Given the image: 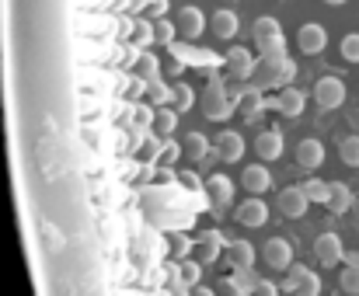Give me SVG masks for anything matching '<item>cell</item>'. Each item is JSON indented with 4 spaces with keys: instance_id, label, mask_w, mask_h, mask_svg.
I'll return each mask as SVG.
<instances>
[{
    "instance_id": "6da1fadb",
    "label": "cell",
    "mask_w": 359,
    "mask_h": 296,
    "mask_svg": "<svg viewBox=\"0 0 359 296\" xmlns=\"http://www.w3.org/2000/svg\"><path fill=\"white\" fill-rule=\"evenodd\" d=\"M314 101L321 108H342V101H346V80L335 77V73H325L314 84Z\"/></svg>"
},
{
    "instance_id": "7a4b0ae2",
    "label": "cell",
    "mask_w": 359,
    "mask_h": 296,
    "mask_svg": "<svg viewBox=\"0 0 359 296\" xmlns=\"http://www.w3.org/2000/svg\"><path fill=\"white\" fill-rule=\"evenodd\" d=\"M297 45H300L304 56H321V52L328 49V28L318 24V21L300 24V31H297Z\"/></svg>"
},
{
    "instance_id": "3957f363",
    "label": "cell",
    "mask_w": 359,
    "mask_h": 296,
    "mask_svg": "<svg viewBox=\"0 0 359 296\" xmlns=\"http://www.w3.org/2000/svg\"><path fill=\"white\" fill-rule=\"evenodd\" d=\"M262 258H265V265H269V269L286 272V269L293 265V244H290V237H272V241H265Z\"/></svg>"
},
{
    "instance_id": "277c9868",
    "label": "cell",
    "mask_w": 359,
    "mask_h": 296,
    "mask_svg": "<svg viewBox=\"0 0 359 296\" xmlns=\"http://www.w3.org/2000/svg\"><path fill=\"white\" fill-rule=\"evenodd\" d=\"M255 45H258L262 52H276V49L283 45V28H279L276 17L262 14V17L255 21Z\"/></svg>"
},
{
    "instance_id": "5b68a950",
    "label": "cell",
    "mask_w": 359,
    "mask_h": 296,
    "mask_svg": "<svg viewBox=\"0 0 359 296\" xmlns=\"http://www.w3.org/2000/svg\"><path fill=\"white\" fill-rule=\"evenodd\" d=\"M314 255H318V262H321L325 269H335V265H342V262H346L342 237H339V234H321V237L314 241Z\"/></svg>"
},
{
    "instance_id": "8992f818",
    "label": "cell",
    "mask_w": 359,
    "mask_h": 296,
    "mask_svg": "<svg viewBox=\"0 0 359 296\" xmlns=\"http://www.w3.org/2000/svg\"><path fill=\"white\" fill-rule=\"evenodd\" d=\"M286 290H290V293H300V296H318L321 293V279H318L307 265H290Z\"/></svg>"
},
{
    "instance_id": "52a82bcc",
    "label": "cell",
    "mask_w": 359,
    "mask_h": 296,
    "mask_svg": "<svg viewBox=\"0 0 359 296\" xmlns=\"http://www.w3.org/2000/svg\"><path fill=\"white\" fill-rule=\"evenodd\" d=\"M307 206H311V199H307L304 185H290V188H283V192H279V213H283V216L300 220V216L307 213Z\"/></svg>"
},
{
    "instance_id": "ba28073f",
    "label": "cell",
    "mask_w": 359,
    "mask_h": 296,
    "mask_svg": "<svg viewBox=\"0 0 359 296\" xmlns=\"http://www.w3.org/2000/svg\"><path fill=\"white\" fill-rule=\"evenodd\" d=\"M283 150H286V140H283L279 129H262V133L255 136V153H258V160H265V164L279 160Z\"/></svg>"
},
{
    "instance_id": "9c48e42d",
    "label": "cell",
    "mask_w": 359,
    "mask_h": 296,
    "mask_svg": "<svg viewBox=\"0 0 359 296\" xmlns=\"http://www.w3.org/2000/svg\"><path fill=\"white\" fill-rule=\"evenodd\" d=\"M175 21H178V31H182V38H199L203 31H206V14L199 10V7H182L178 14H175Z\"/></svg>"
},
{
    "instance_id": "30bf717a",
    "label": "cell",
    "mask_w": 359,
    "mask_h": 296,
    "mask_svg": "<svg viewBox=\"0 0 359 296\" xmlns=\"http://www.w3.org/2000/svg\"><path fill=\"white\" fill-rule=\"evenodd\" d=\"M241 185H244L251 195H262V192H269V188H272V174H269L265 160H262V164H248V167L241 171Z\"/></svg>"
},
{
    "instance_id": "8fae6325",
    "label": "cell",
    "mask_w": 359,
    "mask_h": 296,
    "mask_svg": "<svg viewBox=\"0 0 359 296\" xmlns=\"http://www.w3.org/2000/svg\"><path fill=\"white\" fill-rule=\"evenodd\" d=\"M293 153H297V164H300V167H307V171H318V167L325 164V143H321V140H314V136L300 140Z\"/></svg>"
},
{
    "instance_id": "7c38bea8",
    "label": "cell",
    "mask_w": 359,
    "mask_h": 296,
    "mask_svg": "<svg viewBox=\"0 0 359 296\" xmlns=\"http://www.w3.org/2000/svg\"><path fill=\"white\" fill-rule=\"evenodd\" d=\"M206 192H210L213 209H227V206L234 202V181H231L227 174H213V178L206 181Z\"/></svg>"
},
{
    "instance_id": "4fadbf2b",
    "label": "cell",
    "mask_w": 359,
    "mask_h": 296,
    "mask_svg": "<svg viewBox=\"0 0 359 296\" xmlns=\"http://www.w3.org/2000/svg\"><path fill=\"white\" fill-rule=\"evenodd\" d=\"M265 220H269V206H265L258 195H251L248 202H241L238 206V223L241 227H265Z\"/></svg>"
},
{
    "instance_id": "5bb4252c",
    "label": "cell",
    "mask_w": 359,
    "mask_h": 296,
    "mask_svg": "<svg viewBox=\"0 0 359 296\" xmlns=\"http://www.w3.org/2000/svg\"><path fill=\"white\" fill-rule=\"evenodd\" d=\"M255 258H258V251H255L251 241H231V244H227V262H231V269L248 272V269L255 265Z\"/></svg>"
},
{
    "instance_id": "9a60e30c",
    "label": "cell",
    "mask_w": 359,
    "mask_h": 296,
    "mask_svg": "<svg viewBox=\"0 0 359 296\" xmlns=\"http://www.w3.org/2000/svg\"><path fill=\"white\" fill-rule=\"evenodd\" d=\"M210 28H213V35H217V38H224V42H227V38H234V35L241 31V21H238V14H234V10L220 7L217 14H210Z\"/></svg>"
},
{
    "instance_id": "2e32d148",
    "label": "cell",
    "mask_w": 359,
    "mask_h": 296,
    "mask_svg": "<svg viewBox=\"0 0 359 296\" xmlns=\"http://www.w3.org/2000/svg\"><path fill=\"white\" fill-rule=\"evenodd\" d=\"M217 153H220L224 160L238 164L241 157H244V136H241L238 129H224V133L217 136Z\"/></svg>"
},
{
    "instance_id": "e0dca14e",
    "label": "cell",
    "mask_w": 359,
    "mask_h": 296,
    "mask_svg": "<svg viewBox=\"0 0 359 296\" xmlns=\"http://www.w3.org/2000/svg\"><path fill=\"white\" fill-rule=\"evenodd\" d=\"M220 248H224V241H220V234H217V230H206V234L196 241V255H199V262H203V265L217 262V258H220Z\"/></svg>"
},
{
    "instance_id": "ac0fdd59",
    "label": "cell",
    "mask_w": 359,
    "mask_h": 296,
    "mask_svg": "<svg viewBox=\"0 0 359 296\" xmlns=\"http://www.w3.org/2000/svg\"><path fill=\"white\" fill-rule=\"evenodd\" d=\"M206 153H210V140L203 136V133H185V140H182V157H189L192 164H199V160H206Z\"/></svg>"
},
{
    "instance_id": "d6986e66",
    "label": "cell",
    "mask_w": 359,
    "mask_h": 296,
    "mask_svg": "<svg viewBox=\"0 0 359 296\" xmlns=\"http://www.w3.org/2000/svg\"><path fill=\"white\" fill-rule=\"evenodd\" d=\"M251 52L244 49V45H234L231 52H227V70H231V77H238V80H244L248 73H251Z\"/></svg>"
},
{
    "instance_id": "ffe728a7",
    "label": "cell",
    "mask_w": 359,
    "mask_h": 296,
    "mask_svg": "<svg viewBox=\"0 0 359 296\" xmlns=\"http://www.w3.org/2000/svg\"><path fill=\"white\" fill-rule=\"evenodd\" d=\"M332 213H346L349 206H353V192H349V185H342V181H332V192H328V202H325Z\"/></svg>"
},
{
    "instance_id": "44dd1931",
    "label": "cell",
    "mask_w": 359,
    "mask_h": 296,
    "mask_svg": "<svg viewBox=\"0 0 359 296\" xmlns=\"http://www.w3.org/2000/svg\"><path fill=\"white\" fill-rule=\"evenodd\" d=\"M304 101H307V98H304L300 91H293V87H286V91L279 94V112H283L286 119H297V115L304 112Z\"/></svg>"
},
{
    "instance_id": "7402d4cb",
    "label": "cell",
    "mask_w": 359,
    "mask_h": 296,
    "mask_svg": "<svg viewBox=\"0 0 359 296\" xmlns=\"http://www.w3.org/2000/svg\"><path fill=\"white\" fill-rule=\"evenodd\" d=\"M178 115H182L178 108H161V112L154 115V133H157V136H171V133L178 129Z\"/></svg>"
},
{
    "instance_id": "603a6c76",
    "label": "cell",
    "mask_w": 359,
    "mask_h": 296,
    "mask_svg": "<svg viewBox=\"0 0 359 296\" xmlns=\"http://www.w3.org/2000/svg\"><path fill=\"white\" fill-rule=\"evenodd\" d=\"M339 157H342V164H349V167H359V136H342L339 140Z\"/></svg>"
},
{
    "instance_id": "cb8c5ba5",
    "label": "cell",
    "mask_w": 359,
    "mask_h": 296,
    "mask_svg": "<svg viewBox=\"0 0 359 296\" xmlns=\"http://www.w3.org/2000/svg\"><path fill=\"white\" fill-rule=\"evenodd\" d=\"M339 290L346 296H359V265H346L339 276Z\"/></svg>"
},
{
    "instance_id": "d4e9b609",
    "label": "cell",
    "mask_w": 359,
    "mask_h": 296,
    "mask_svg": "<svg viewBox=\"0 0 359 296\" xmlns=\"http://www.w3.org/2000/svg\"><path fill=\"white\" fill-rule=\"evenodd\" d=\"M178 276H182V286H196L199 283V276H203V262H189V258H182V265H178Z\"/></svg>"
},
{
    "instance_id": "484cf974",
    "label": "cell",
    "mask_w": 359,
    "mask_h": 296,
    "mask_svg": "<svg viewBox=\"0 0 359 296\" xmlns=\"http://www.w3.org/2000/svg\"><path fill=\"white\" fill-rule=\"evenodd\" d=\"M192 105H196V91L189 84H175V108L178 112H192Z\"/></svg>"
},
{
    "instance_id": "4316f807",
    "label": "cell",
    "mask_w": 359,
    "mask_h": 296,
    "mask_svg": "<svg viewBox=\"0 0 359 296\" xmlns=\"http://www.w3.org/2000/svg\"><path fill=\"white\" fill-rule=\"evenodd\" d=\"M304 192H307V199H311V202H328L332 181H318V178H311V181L304 185Z\"/></svg>"
},
{
    "instance_id": "83f0119b",
    "label": "cell",
    "mask_w": 359,
    "mask_h": 296,
    "mask_svg": "<svg viewBox=\"0 0 359 296\" xmlns=\"http://www.w3.org/2000/svg\"><path fill=\"white\" fill-rule=\"evenodd\" d=\"M192 251H196V241H189L185 234H175V237H171V258L182 262V258H189Z\"/></svg>"
},
{
    "instance_id": "f1b7e54d",
    "label": "cell",
    "mask_w": 359,
    "mask_h": 296,
    "mask_svg": "<svg viewBox=\"0 0 359 296\" xmlns=\"http://www.w3.org/2000/svg\"><path fill=\"white\" fill-rule=\"evenodd\" d=\"M342 59L346 63H359V31L342 35Z\"/></svg>"
},
{
    "instance_id": "f546056e",
    "label": "cell",
    "mask_w": 359,
    "mask_h": 296,
    "mask_svg": "<svg viewBox=\"0 0 359 296\" xmlns=\"http://www.w3.org/2000/svg\"><path fill=\"white\" fill-rule=\"evenodd\" d=\"M175 28H178V21H168V17H157V24H154V38H157L161 45H168V42L175 38Z\"/></svg>"
},
{
    "instance_id": "4dcf8cb0",
    "label": "cell",
    "mask_w": 359,
    "mask_h": 296,
    "mask_svg": "<svg viewBox=\"0 0 359 296\" xmlns=\"http://www.w3.org/2000/svg\"><path fill=\"white\" fill-rule=\"evenodd\" d=\"M178 181H182V185H185L189 192H199V188H203V181H199V178H196L192 171H182V174H178Z\"/></svg>"
},
{
    "instance_id": "1f68e13d",
    "label": "cell",
    "mask_w": 359,
    "mask_h": 296,
    "mask_svg": "<svg viewBox=\"0 0 359 296\" xmlns=\"http://www.w3.org/2000/svg\"><path fill=\"white\" fill-rule=\"evenodd\" d=\"M251 290H255V293H262V296H272V293H279V286H276V283H265V279H258V283H255Z\"/></svg>"
},
{
    "instance_id": "d6a6232c",
    "label": "cell",
    "mask_w": 359,
    "mask_h": 296,
    "mask_svg": "<svg viewBox=\"0 0 359 296\" xmlns=\"http://www.w3.org/2000/svg\"><path fill=\"white\" fill-rule=\"evenodd\" d=\"M346 265H359V251H346Z\"/></svg>"
},
{
    "instance_id": "836d02e7",
    "label": "cell",
    "mask_w": 359,
    "mask_h": 296,
    "mask_svg": "<svg viewBox=\"0 0 359 296\" xmlns=\"http://www.w3.org/2000/svg\"><path fill=\"white\" fill-rule=\"evenodd\" d=\"M328 7H342V3H349V0H325Z\"/></svg>"
}]
</instances>
